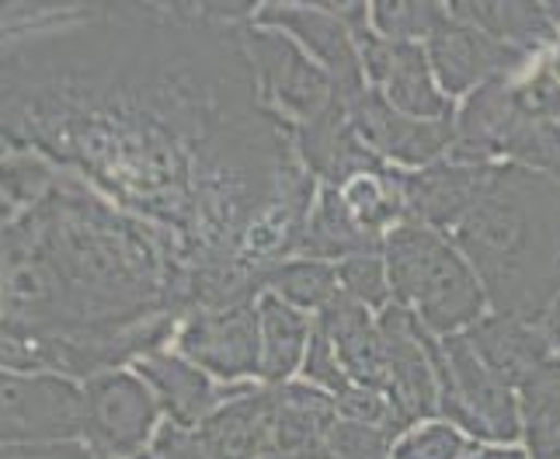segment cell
I'll list each match as a JSON object with an SVG mask.
<instances>
[{
    "mask_svg": "<svg viewBox=\"0 0 560 459\" xmlns=\"http://www.w3.org/2000/svg\"><path fill=\"white\" fill-rule=\"evenodd\" d=\"M498 317L544 323L560 299V178L494 164L480 199L450 234Z\"/></svg>",
    "mask_w": 560,
    "mask_h": 459,
    "instance_id": "cell-1",
    "label": "cell"
},
{
    "mask_svg": "<svg viewBox=\"0 0 560 459\" xmlns=\"http://www.w3.org/2000/svg\"><path fill=\"white\" fill-rule=\"evenodd\" d=\"M450 161L515 164L560 178V81L544 56L518 76L485 84L463 98Z\"/></svg>",
    "mask_w": 560,
    "mask_h": 459,
    "instance_id": "cell-2",
    "label": "cell"
},
{
    "mask_svg": "<svg viewBox=\"0 0 560 459\" xmlns=\"http://www.w3.org/2000/svg\"><path fill=\"white\" fill-rule=\"evenodd\" d=\"M383 261L394 303L411 310L435 338L470 331L488 314V293L450 234L400 223L383 237Z\"/></svg>",
    "mask_w": 560,
    "mask_h": 459,
    "instance_id": "cell-3",
    "label": "cell"
},
{
    "mask_svg": "<svg viewBox=\"0 0 560 459\" xmlns=\"http://www.w3.org/2000/svg\"><path fill=\"white\" fill-rule=\"evenodd\" d=\"M429 355L439 382V417L453 421L480 446H515L523 443V414L518 393L505 387L463 334H429Z\"/></svg>",
    "mask_w": 560,
    "mask_h": 459,
    "instance_id": "cell-4",
    "label": "cell"
},
{
    "mask_svg": "<svg viewBox=\"0 0 560 459\" xmlns=\"http://www.w3.org/2000/svg\"><path fill=\"white\" fill-rule=\"evenodd\" d=\"M250 70L265 108L289 129L311 126L324 111H331L341 94L320 63H314L293 38L279 28L255 25V17L241 28Z\"/></svg>",
    "mask_w": 560,
    "mask_h": 459,
    "instance_id": "cell-5",
    "label": "cell"
},
{
    "mask_svg": "<svg viewBox=\"0 0 560 459\" xmlns=\"http://www.w3.org/2000/svg\"><path fill=\"white\" fill-rule=\"evenodd\" d=\"M341 14L362 52L365 87H373L386 105L411 115V119H456V102L442 94L421 43L380 38L370 28V4H341Z\"/></svg>",
    "mask_w": 560,
    "mask_h": 459,
    "instance_id": "cell-6",
    "label": "cell"
},
{
    "mask_svg": "<svg viewBox=\"0 0 560 459\" xmlns=\"http://www.w3.org/2000/svg\"><path fill=\"white\" fill-rule=\"evenodd\" d=\"M424 52H429L432 73L446 98H470L477 87L509 81L533 67L536 56L518 52L505 43H498L477 25L463 22L453 11L442 17L439 28L424 38Z\"/></svg>",
    "mask_w": 560,
    "mask_h": 459,
    "instance_id": "cell-7",
    "label": "cell"
},
{
    "mask_svg": "<svg viewBox=\"0 0 560 459\" xmlns=\"http://www.w3.org/2000/svg\"><path fill=\"white\" fill-rule=\"evenodd\" d=\"M182 355L223 382L261 379V338H258V299L199 306L178 338Z\"/></svg>",
    "mask_w": 560,
    "mask_h": 459,
    "instance_id": "cell-8",
    "label": "cell"
},
{
    "mask_svg": "<svg viewBox=\"0 0 560 459\" xmlns=\"http://www.w3.org/2000/svg\"><path fill=\"white\" fill-rule=\"evenodd\" d=\"M349 119L359 140L370 146L383 164L400 170H421L450 157L456 140V119H411L386 105L373 87H362L345 98Z\"/></svg>",
    "mask_w": 560,
    "mask_h": 459,
    "instance_id": "cell-9",
    "label": "cell"
},
{
    "mask_svg": "<svg viewBox=\"0 0 560 459\" xmlns=\"http://www.w3.org/2000/svg\"><path fill=\"white\" fill-rule=\"evenodd\" d=\"M255 25L285 32L314 63L331 73L341 98L365 87L362 52L349 22H345L341 4H327V0H317V4H296V0L293 4H261L255 11Z\"/></svg>",
    "mask_w": 560,
    "mask_h": 459,
    "instance_id": "cell-10",
    "label": "cell"
},
{
    "mask_svg": "<svg viewBox=\"0 0 560 459\" xmlns=\"http://www.w3.org/2000/svg\"><path fill=\"white\" fill-rule=\"evenodd\" d=\"M376 320L386 352L383 393L390 397L397 414L408 421V428L439 417V382L429 355V331L400 303H390L383 314H376Z\"/></svg>",
    "mask_w": 560,
    "mask_h": 459,
    "instance_id": "cell-11",
    "label": "cell"
},
{
    "mask_svg": "<svg viewBox=\"0 0 560 459\" xmlns=\"http://www.w3.org/2000/svg\"><path fill=\"white\" fill-rule=\"evenodd\" d=\"M153 421H158V400L143 379L112 373L91 382L84 428L108 459L137 456L153 432Z\"/></svg>",
    "mask_w": 560,
    "mask_h": 459,
    "instance_id": "cell-12",
    "label": "cell"
},
{
    "mask_svg": "<svg viewBox=\"0 0 560 459\" xmlns=\"http://www.w3.org/2000/svg\"><path fill=\"white\" fill-rule=\"evenodd\" d=\"M88 397L60 379H22L0 373V443L52 438L84 428Z\"/></svg>",
    "mask_w": 560,
    "mask_h": 459,
    "instance_id": "cell-13",
    "label": "cell"
},
{
    "mask_svg": "<svg viewBox=\"0 0 560 459\" xmlns=\"http://www.w3.org/2000/svg\"><path fill=\"white\" fill-rule=\"evenodd\" d=\"M488 178V164H463L450 157L421 170H400L404 223H421L442 229V234H453L480 199Z\"/></svg>",
    "mask_w": 560,
    "mask_h": 459,
    "instance_id": "cell-14",
    "label": "cell"
},
{
    "mask_svg": "<svg viewBox=\"0 0 560 459\" xmlns=\"http://www.w3.org/2000/svg\"><path fill=\"white\" fill-rule=\"evenodd\" d=\"M289 137H293V150L300 164L317 185L341 188L352 178L365 175V170L386 167L376 153L359 140V132L349 119V108H345V98L331 111H324L320 119H314L311 126L289 129Z\"/></svg>",
    "mask_w": 560,
    "mask_h": 459,
    "instance_id": "cell-15",
    "label": "cell"
},
{
    "mask_svg": "<svg viewBox=\"0 0 560 459\" xmlns=\"http://www.w3.org/2000/svg\"><path fill=\"white\" fill-rule=\"evenodd\" d=\"M196 435L209 459H265L272 443V387L241 382Z\"/></svg>",
    "mask_w": 560,
    "mask_h": 459,
    "instance_id": "cell-16",
    "label": "cell"
},
{
    "mask_svg": "<svg viewBox=\"0 0 560 459\" xmlns=\"http://www.w3.org/2000/svg\"><path fill=\"white\" fill-rule=\"evenodd\" d=\"M338 404L331 393L306 379H289L272 387V443L268 456L282 459H314L327 435L338 425Z\"/></svg>",
    "mask_w": 560,
    "mask_h": 459,
    "instance_id": "cell-17",
    "label": "cell"
},
{
    "mask_svg": "<svg viewBox=\"0 0 560 459\" xmlns=\"http://www.w3.org/2000/svg\"><path fill=\"white\" fill-rule=\"evenodd\" d=\"M467 338L474 344V352L480 355V362L515 393L536 369H544L557 355L544 323H526V320H512L498 314H488L480 323H474Z\"/></svg>",
    "mask_w": 560,
    "mask_h": 459,
    "instance_id": "cell-18",
    "label": "cell"
},
{
    "mask_svg": "<svg viewBox=\"0 0 560 459\" xmlns=\"http://www.w3.org/2000/svg\"><path fill=\"white\" fill-rule=\"evenodd\" d=\"M314 320H317V331L335 344V352L341 358L345 373H349V379L359 382V387L383 390L386 352H383V334H380L376 314L365 310L362 303L349 299L345 293H338Z\"/></svg>",
    "mask_w": 560,
    "mask_h": 459,
    "instance_id": "cell-19",
    "label": "cell"
},
{
    "mask_svg": "<svg viewBox=\"0 0 560 459\" xmlns=\"http://www.w3.org/2000/svg\"><path fill=\"white\" fill-rule=\"evenodd\" d=\"M140 376L171 414V425L188 432H196L226 400L212 376L185 355H147L140 362Z\"/></svg>",
    "mask_w": 560,
    "mask_h": 459,
    "instance_id": "cell-20",
    "label": "cell"
},
{
    "mask_svg": "<svg viewBox=\"0 0 560 459\" xmlns=\"http://www.w3.org/2000/svg\"><path fill=\"white\" fill-rule=\"evenodd\" d=\"M317 331V320L311 314L296 310L285 299L261 293L258 296V338H261V387H282L296 379L311 338Z\"/></svg>",
    "mask_w": 560,
    "mask_h": 459,
    "instance_id": "cell-21",
    "label": "cell"
},
{
    "mask_svg": "<svg viewBox=\"0 0 560 459\" xmlns=\"http://www.w3.org/2000/svg\"><path fill=\"white\" fill-rule=\"evenodd\" d=\"M380 247L383 240L359 226V220L349 213V205H345L341 191L331 185H320L311 216H306V229H303L296 258H317V261L338 264L345 258L380 251Z\"/></svg>",
    "mask_w": 560,
    "mask_h": 459,
    "instance_id": "cell-22",
    "label": "cell"
},
{
    "mask_svg": "<svg viewBox=\"0 0 560 459\" xmlns=\"http://www.w3.org/2000/svg\"><path fill=\"white\" fill-rule=\"evenodd\" d=\"M450 11L488 32L498 43L529 56H544L560 43L547 4H470V0H459V4H450Z\"/></svg>",
    "mask_w": 560,
    "mask_h": 459,
    "instance_id": "cell-23",
    "label": "cell"
},
{
    "mask_svg": "<svg viewBox=\"0 0 560 459\" xmlns=\"http://www.w3.org/2000/svg\"><path fill=\"white\" fill-rule=\"evenodd\" d=\"M518 414L529 459H560V355L518 387Z\"/></svg>",
    "mask_w": 560,
    "mask_h": 459,
    "instance_id": "cell-24",
    "label": "cell"
},
{
    "mask_svg": "<svg viewBox=\"0 0 560 459\" xmlns=\"http://www.w3.org/2000/svg\"><path fill=\"white\" fill-rule=\"evenodd\" d=\"M341 199L349 205V213L359 220L362 229H370L373 237H386L394 226L404 223V196H400V167H380L365 170V175L341 185Z\"/></svg>",
    "mask_w": 560,
    "mask_h": 459,
    "instance_id": "cell-25",
    "label": "cell"
},
{
    "mask_svg": "<svg viewBox=\"0 0 560 459\" xmlns=\"http://www.w3.org/2000/svg\"><path fill=\"white\" fill-rule=\"evenodd\" d=\"M265 293H272L289 306H296V310L317 317L341 293L338 264L317 258H289L265 275Z\"/></svg>",
    "mask_w": 560,
    "mask_h": 459,
    "instance_id": "cell-26",
    "label": "cell"
},
{
    "mask_svg": "<svg viewBox=\"0 0 560 459\" xmlns=\"http://www.w3.org/2000/svg\"><path fill=\"white\" fill-rule=\"evenodd\" d=\"M477 449H480L477 438L456 428L453 421L432 417L404 432L394 443L390 459H470Z\"/></svg>",
    "mask_w": 560,
    "mask_h": 459,
    "instance_id": "cell-27",
    "label": "cell"
},
{
    "mask_svg": "<svg viewBox=\"0 0 560 459\" xmlns=\"http://www.w3.org/2000/svg\"><path fill=\"white\" fill-rule=\"evenodd\" d=\"M450 14V4H390V0H376L370 4V28L380 38H390V43H421L429 38L442 17Z\"/></svg>",
    "mask_w": 560,
    "mask_h": 459,
    "instance_id": "cell-28",
    "label": "cell"
},
{
    "mask_svg": "<svg viewBox=\"0 0 560 459\" xmlns=\"http://www.w3.org/2000/svg\"><path fill=\"white\" fill-rule=\"evenodd\" d=\"M338 285H341L345 296L362 303L365 310L383 314L386 306L394 303L390 275H386V261H383V247L380 251H365V255L338 261Z\"/></svg>",
    "mask_w": 560,
    "mask_h": 459,
    "instance_id": "cell-29",
    "label": "cell"
},
{
    "mask_svg": "<svg viewBox=\"0 0 560 459\" xmlns=\"http://www.w3.org/2000/svg\"><path fill=\"white\" fill-rule=\"evenodd\" d=\"M394 443H397V435L390 432L338 417L335 432L327 435L324 449L314 459H390Z\"/></svg>",
    "mask_w": 560,
    "mask_h": 459,
    "instance_id": "cell-30",
    "label": "cell"
},
{
    "mask_svg": "<svg viewBox=\"0 0 560 459\" xmlns=\"http://www.w3.org/2000/svg\"><path fill=\"white\" fill-rule=\"evenodd\" d=\"M300 379L306 382H314V387H320L324 393H331L335 400L345 393V390H352L355 382L349 379V373H345L341 366V358L335 352V344L327 341L320 331H314L311 338V352H306V362H303V369H300Z\"/></svg>",
    "mask_w": 560,
    "mask_h": 459,
    "instance_id": "cell-31",
    "label": "cell"
},
{
    "mask_svg": "<svg viewBox=\"0 0 560 459\" xmlns=\"http://www.w3.org/2000/svg\"><path fill=\"white\" fill-rule=\"evenodd\" d=\"M150 456L153 459H209V452L199 443V435L188 428H178V425H167L158 435V446H153Z\"/></svg>",
    "mask_w": 560,
    "mask_h": 459,
    "instance_id": "cell-32",
    "label": "cell"
},
{
    "mask_svg": "<svg viewBox=\"0 0 560 459\" xmlns=\"http://www.w3.org/2000/svg\"><path fill=\"white\" fill-rule=\"evenodd\" d=\"M265 459H282V456H265Z\"/></svg>",
    "mask_w": 560,
    "mask_h": 459,
    "instance_id": "cell-33",
    "label": "cell"
}]
</instances>
